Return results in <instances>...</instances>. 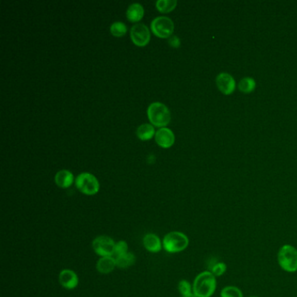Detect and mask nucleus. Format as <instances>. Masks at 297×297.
<instances>
[{"mask_svg": "<svg viewBox=\"0 0 297 297\" xmlns=\"http://www.w3.org/2000/svg\"><path fill=\"white\" fill-rule=\"evenodd\" d=\"M116 266L120 268H128L135 263V256L132 253L125 254L123 256L115 258Z\"/></svg>", "mask_w": 297, "mask_h": 297, "instance_id": "nucleus-17", "label": "nucleus"}, {"mask_svg": "<svg viewBox=\"0 0 297 297\" xmlns=\"http://www.w3.org/2000/svg\"><path fill=\"white\" fill-rule=\"evenodd\" d=\"M115 243L112 238L109 236H98L93 241V248L95 253L101 257L113 256Z\"/></svg>", "mask_w": 297, "mask_h": 297, "instance_id": "nucleus-7", "label": "nucleus"}, {"mask_svg": "<svg viewBox=\"0 0 297 297\" xmlns=\"http://www.w3.org/2000/svg\"><path fill=\"white\" fill-rule=\"evenodd\" d=\"M151 29L157 37L168 38L174 33V22L166 16H159L151 23Z\"/></svg>", "mask_w": 297, "mask_h": 297, "instance_id": "nucleus-6", "label": "nucleus"}, {"mask_svg": "<svg viewBox=\"0 0 297 297\" xmlns=\"http://www.w3.org/2000/svg\"><path fill=\"white\" fill-rule=\"evenodd\" d=\"M162 245L168 253H179L189 247V239L184 233L173 231L166 235Z\"/></svg>", "mask_w": 297, "mask_h": 297, "instance_id": "nucleus-3", "label": "nucleus"}, {"mask_svg": "<svg viewBox=\"0 0 297 297\" xmlns=\"http://www.w3.org/2000/svg\"><path fill=\"white\" fill-rule=\"evenodd\" d=\"M116 267V260L112 256H106L101 257L98 261L96 268L97 270L101 273H111Z\"/></svg>", "mask_w": 297, "mask_h": 297, "instance_id": "nucleus-14", "label": "nucleus"}, {"mask_svg": "<svg viewBox=\"0 0 297 297\" xmlns=\"http://www.w3.org/2000/svg\"><path fill=\"white\" fill-rule=\"evenodd\" d=\"M130 36L132 42L139 47H144L148 44L150 40L149 29L147 28V26L141 23L132 26L130 30Z\"/></svg>", "mask_w": 297, "mask_h": 297, "instance_id": "nucleus-8", "label": "nucleus"}, {"mask_svg": "<svg viewBox=\"0 0 297 297\" xmlns=\"http://www.w3.org/2000/svg\"><path fill=\"white\" fill-rule=\"evenodd\" d=\"M226 270H227V266L224 262H215L209 269V271H211L215 277H222L226 273Z\"/></svg>", "mask_w": 297, "mask_h": 297, "instance_id": "nucleus-22", "label": "nucleus"}, {"mask_svg": "<svg viewBox=\"0 0 297 297\" xmlns=\"http://www.w3.org/2000/svg\"><path fill=\"white\" fill-rule=\"evenodd\" d=\"M297 297V296H296Z\"/></svg>", "mask_w": 297, "mask_h": 297, "instance_id": "nucleus-28", "label": "nucleus"}, {"mask_svg": "<svg viewBox=\"0 0 297 297\" xmlns=\"http://www.w3.org/2000/svg\"><path fill=\"white\" fill-rule=\"evenodd\" d=\"M75 185L83 194L94 195L100 190V183L97 178L90 173H81L77 176Z\"/></svg>", "mask_w": 297, "mask_h": 297, "instance_id": "nucleus-5", "label": "nucleus"}, {"mask_svg": "<svg viewBox=\"0 0 297 297\" xmlns=\"http://www.w3.org/2000/svg\"><path fill=\"white\" fill-rule=\"evenodd\" d=\"M176 0H158L156 2V7L162 12H169L175 8Z\"/></svg>", "mask_w": 297, "mask_h": 297, "instance_id": "nucleus-20", "label": "nucleus"}, {"mask_svg": "<svg viewBox=\"0 0 297 297\" xmlns=\"http://www.w3.org/2000/svg\"><path fill=\"white\" fill-rule=\"evenodd\" d=\"M127 253H128V245L126 241H120L117 243H115V252H113L115 258Z\"/></svg>", "mask_w": 297, "mask_h": 297, "instance_id": "nucleus-24", "label": "nucleus"}, {"mask_svg": "<svg viewBox=\"0 0 297 297\" xmlns=\"http://www.w3.org/2000/svg\"><path fill=\"white\" fill-rule=\"evenodd\" d=\"M183 297H197V296H196V295H195V294H194V293H193V294H189V295H186V296Z\"/></svg>", "mask_w": 297, "mask_h": 297, "instance_id": "nucleus-26", "label": "nucleus"}, {"mask_svg": "<svg viewBox=\"0 0 297 297\" xmlns=\"http://www.w3.org/2000/svg\"><path fill=\"white\" fill-rule=\"evenodd\" d=\"M220 297H244V294L237 286L227 285L221 288Z\"/></svg>", "mask_w": 297, "mask_h": 297, "instance_id": "nucleus-18", "label": "nucleus"}, {"mask_svg": "<svg viewBox=\"0 0 297 297\" xmlns=\"http://www.w3.org/2000/svg\"><path fill=\"white\" fill-rule=\"evenodd\" d=\"M247 297H260V296H258V295H249V296Z\"/></svg>", "mask_w": 297, "mask_h": 297, "instance_id": "nucleus-27", "label": "nucleus"}, {"mask_svg": "<svg viewBox=\"0 0 297 297\" xmlns=\"http://www.w3.org/2000/svg\"><path fill=\"white\" fill-rule=\"evenodd\" d=\"M144 15V8L139 3H133L128 6L127 10V17L131 22L141 20Z\"/></svg>", "mask_w": 297, "mask_h": 297, "instance_id": "nucleus-15", "label": "nucleus"}, {"mask_svg": "<svg viewBox=\"0 0 297 297\" xmlns=\"http://www.w3.org/2000/svg\"><path fill=\"white\" fill-rule=\"evenodd\" d=\"M143 244L146 249L151 253H158L162 248V242L161 239L154 234H147L143 239Z\"/></svg>", "mask_w": 297, "mask_h": 297, "instance_id": "nucleus-12", "label": "nucleus"}, {"mask_svg": "<svg viewBox=\"0 0 297 297\" xmlns=\"http://www.w3.org/2000/svg\"><path fill=\"white\" fill-rule=\"evenodd\" d=\"M174 132L167 127H162L155 132V141L159 147L168 148L172 147L174 143Z\"/></svg>", "mask_w": 297, "mask_h": 297, "instance_id": "nucleus-10", "label": "nucleus"}, {"mask_svg": "<svg viewBox=\"0 0 297 297\" xmlns=\"http://www.w3.org/2000/svg\"><path fill=\"white\" fill-rule=\"evenodd\" d=\"M178 289H179V294L183 296L189 295L193 294V284L189 283L187 280H181L178 284Z\"/></svg>", "mask_w": 297, "mask_h": 297, "instance_id": "nucleus-23", "label": "nucleus"}, {"mask_svg": "<svg viewBox=\"0 0 297 297\" xmlns=\"http://www.w3.org/2000/svg\"><path fill=\"white\" fill-rule=\"evenodd\" d=\"M168 42H169L170 45H172L174 48H179V44H180V41H179V38L177 36H172L169 38V41Z\"/></svg>", "mask_w": 297, "mask_h": 297, "instance_id": "nucleus-25", "label": "nucleus"}, {"mask_svg": "<svg viewBox=\"0 0 297 297\" xmlns=\"http://www.w3.org/2000/svg\"><path fill=\"white\" fill-rule=\"evenodd\" d=\"M147 116L151 123L155 127H164L170 122V111L168 106L161 102H153L149 105Z\"/></svg>", "mask_w": 297, "mask_h": 297, "instance_id": "nucleus-4", "label": "nucleus"}, {"mask_svg": "<svg viewBox=\"0 0 297 297\" xmlns=\"http://www.w3.org/2000/svg\"><path fill=\"white\" fill-rule=\"evenodd\" d=\"M154 133H155L154 128L150 124H142L136 131V134L138 136V138L142 141L150 140Z\"/></svg>", "mask_w": 297, "mask_h": 297, "instance_id": "nucleus-16", "label": "nucleus"}, {"mask_svg": "<svg viewBox=\"0 0 297 297\" xmlns=\"http://www.w3.org/2000/svg\"><path fill=\"white\" fill-rule=\"evenodd\" d=\"M277 263L286 273L297 272V248L291 244H284L277 252Z\"/></svg>", "mask_w": 297, "mask_h": 297, "instance_id": "nucleus-2", "label": "nucleus"}, {"mask_svg": "<svg viewBox=\"0 0 297 297\" xmlns=\"http://www.w3.org/2000/svg\"><path fill=\"white\" fill-rule=\"evenodd\" d=\"M74 174L68 170H60L55 175V182L59 188L67 189L74 182Z\"/></svg>", "mask_w": 297, "mask_h": 297, "instance_id": "nucleus-13", "label": "nucleus"}, {"mask_svg": "<svg viewBox=\"0 0 297 297\" xmlns=\"http://www.w3.org/2000/svg\"><path fill=\"white\" fill-rule=\"evenodd\" d=\"M127 26L121 21H116L110 27V32L115 37H122L125 33H127Z\"/></svg>", "mask_w": 297, "mask_h": 297, "instance_id": "nucleus-21", "label": "nucleus"}, {"mask_svg": "<svg viewBox=\"0 0 297 297\" xmlns=\"http://www.w3.org/2000/svg\"><path fill=\"white\" fill-rule=\"evenodd\" d=\"M217 289V277L209 270L198 273L193 283V293L197 297H212Z\"/></svg>", "mask_w": 297, "mask_h": 297, "instance_id": "nucleus-1", "label": "nucleus"}, {"mask_svg": "<svg viewBox=\"0 0 297 297\" xmlns=\"http://www.w3.org/2000/svg\"><path fill=\"white\" fill-rule=\"evenodd\" d=\"M216 85L221 94L225 95H232L236 87L234 77L226 73H221L216 77Z\"/></svg>", "mask_w": 297, "mask_h": 297, "instance_id": "nucleus-9", "label": "nucleus"}, {"mask_svg": "<svg viewBox=\"0 0 297 297\" xmlns=\"http://www.w3.org/2000/svg\"><path fill=\"white\" fill-rule=\"evenodd\" d=\"M59 283L66 289H74L79 284V277L74 271L64 269L59 273Z\"/></svg>", "mask_w": 297, "mask_h": 297, "instance_id": "nucleus-11", "label": "nucleus"}, {"mask_svg": "<svg viewBox=\"0 0 297 297\" xmlns=\"http://www.w3.org/2000/svg\"><path fill=\"white\" fill-rule=\"evenodd\" d=\"M256 80L250 77H245L239 82L238 88L243 94H250L256 89Z\"/></svg>", "mask_w": 297, "mask_h": 297, "instance_id": "nucleus-19", "label": "nucleus"}]
</instances>
